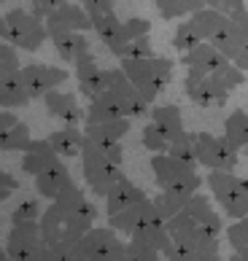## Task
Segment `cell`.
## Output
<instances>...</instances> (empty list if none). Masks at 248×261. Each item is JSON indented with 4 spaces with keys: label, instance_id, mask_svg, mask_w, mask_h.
I'll return each instance as SVG.
<instances>
[{
    "label": "cell",
    "instance_id": "6da1fadb",
    "mask_svg": "<svg viewBox=\"0 0 248 261\" xmlns=\"http://www.w3.org/2000/svg\"><path fill=\"white\" fill-rule=\"evenodd\" d=\"M151 170H154L157 186L165 191H186V194H194L205 183V178L197 172V167L170 156V153H154L151 156Z\"/></svg>",
    "mask_w": 248,
    "mask_h": 261
},
{
    "label": "cell",
    "instance_id": "7a4b0ae2",
    "mask_svg": "<svg viewBox=\"0 0 248 261\" xmlns=\"http://www.w3.org/2000/svg\"><path fill=\"white\" fill-rule=\"evenodd\" d=\"M205 186L211 189V194L218 202V207H221L230 218L248 216V180L237 178L235 172L211 170L205 175Z\"/></svg>",
    "mask_w": 248,
    "mask_h": 261
},
{
    "label": "cell",
    "instance_id": "3957f363",
    "mask_svg": "<svg viewBox=\"0 0 248 261\" xmlns=\"http://www.w3.org/2000/svg\"><path fill=\"white\" fill-rule=\"evenodd\" d=\"M6 27H8V38L6 41L24 51H38L46 43V24L43 19H38L35 14L24 11V8H11L3 14Z\"/></svg>",
    "mask_w": 248,
    "mask_h": 261
},
{
    "label": "cell",
    "instance_id": "277c9868",
    "mask_svg": "<svg viewBox=\"0 0 248 261\" xmlns=\"http://www.w3.org/2000/svg\"><path fill=\"white\" fill-rule=\"evenodd\" d=\"M81 167H84V180L94 197H106L111 183L121 178V167L111 164L106 156L100 153V148L94 146L89 138H84V146H81Z\"/></svg>",
    "mask_w": 248,
    "mask_h": 261
},
{
    "label": "cell",
    "instance_id": "5b68a950",
    "mask_svg": "<svg viewBox=\"0 0 248 261\" xmlns=\"http://www.w3.org/2000/svg\"><path fill=\"white\" fill-rule=\"evenodd\" d=\"M192 135H194V153L200 167L235 172L237 162H240V151L232 148L224 135H211V132H192Z\"/></svg>",
    "mask_w": 248,
    "mask_h": 261
},
{
    "label": "cell",
    "instance_id": "8992f818",
    "mask_svg": "<svg viewBox=\"0 0 248 261\" xmlns=\"http://www.w3.org/2000/svg\"><path fill=\"white\" fill-rule=\"evenodd\" d=\"M157 57V54H154ZM154 57H124L119 60V67L124 70V75L130 79V84L138 89V94L148 105H154L157 94L165 89V84L159 81L157 75V65H154Z\"/></svg>",
    "mask_w": 248,
    "mask_h": 261
},
{
    "label": "cell",
    "instance_id": "52a82bcc",
    "mask_svg": "<svg viewBox=\"0 0 248 261\" xmlns=\"http://www.w3.org/2000/svg\"><path fill=\"white\" fill-rule=\"evenodd\" d=\"M19 73H22V81H24V86H27L30 100L43 97L46 92H52V89H57L60 84L68 81V70H62V67H52V65H43V62L22 65V67H19Z\"/></svg>",
    "mask_w": 248,
    "mask_h": 261
},
{
    "label": "cell",
    "instance_id": "ba28073f",
    "mask_svg": "<svg viewBox=\"0 0 248 261\" xmlns=\"http://www.w3.org/2000/svg\"><path fill=\"white\" fill-rule=\"evenodd\" d=\"M38 226H41L43 245H68V243H79V240H81V234L70 224L68 213H62L60 207L54 205V202L41 213Z\"/></svg>",
    "mask_w": 248,
    "mask_h": 261
},
{
    "label": "cell",
    "instance_id": "9c48e42d",
    "mask_svg": "<svg viewBox=\"0 0 248 261\" xmlns=\"http://www.w3.org/2000/svg\"><path fill=\"white\" fill-rule=\"evenodd\" d=\"M224 62H227V57L208 41L197 43L194 49H189L186 54H181V65H186V84H194L200 79H205L208 73L218 70Z\"/></svg>",
    "mask_w": 248,
    "mask_h": 261
},
{
    "label": "cell",
    "instance_id": "30bf717a",
    "mask_svg": "<svg viewBox=\"0 0 248 261\" xmlns=\"http://www.w3.org/2000/svg\"><path fill=\"white\" fill-rule=\"evenodd\" d=\"M43 245L41 226L38 221H24V224H11L6 234V253L11 261H24L27 256H33L38 248Z\"/></svg>",
    "mask_w": 248,
    "mask_h": 261
},
{
    "label": "cell",
    "instance_id": "8fae6325",
    "mask_svg": "<svg viewBox=\"0 0 248 261\" xmlns=\"http://www.w3.org/2000/svg\"><path fill=\"white\" fill-rule=\"evenodd\" d=\"M43 24H46V35L49 33H60V30H76V33H87L92 30V19L89 14L84 11L81 3H62L60 8H54L43 16Z\"/></svg>",
    "mask_w": 248,
    "mask_h": 261
},
{
    "label": "cell",
    "instance_id": "7c38bea8",
    "mask_svg": "<svg viewBox=\"0 0 248 261\" xmlns=\"http://www.w3.org/2000/svg\"><path fill=\"white\" fill-rule=\"evenodd\" d=\"M151 221H162V218H159V213H157V207H154V202L146 197V199L135 202V205H130L127 210L116 213V216H108V226L116 229L119 234H127V237H130L135 229L151 224Z\"/></svg>",
    "mask_w": 248,
    "mask_h": 261
},
{
    "label": "cell",
    "instance_id": "4fadbf2b",
    "mask_svg": "<svg viewBox=\"0 0 248 261\" xmlns=\"http://www.w3.org/2000/svg\"><path fill=\"white\" fill-rule=\"evenodd\" d=\"M230 86H227L221 79H218L216 73H208L205 79H200L194 84H186V94L189 100H192L194 105H200V108H221V105L230 100Z\"/></svg>",
    "mask_w": 248,
    "mask_h": 261
},
{
    "label": "cell",
    "instance_id": "5bb4252c",
    "mask_svg": "<svg viewBox=\"0 0 248 261\" xmlns=\"http://www.w3.org/2000/svg\"><path fill=\"white\" fill-rule=\"evenodd\" d=\"M108 89L116 94V100L121 105V111L127 119H138V116H143L148 111V102L138 94V89L130 84V79L124 75L121 67H111V86Z\"/></svg>",
    "mask_w": 248,
    "mask_h": 261
},
{
    "label": "cell",
    "instance_id": "9a60e30c",
    "mask_svg": "<svg viewBox=\"0 0 248 261\" xmlns=\"http://www.w3.org/2000/svg\"><path fill=\"white\" fill-rule=\"evenodd\" d=\"M208 43L216 46V49L221 51L227 60H235L237 51H240L243 46L248 43V27H240L237 22H232V19L227 16L224 24L211 35V41H208Z\"/></svg>",
    "mask_w": 248,
    "mask_h": 261
},
{
    "label": "cell",
    "instance_id": "2e32d148",
    "mask_svg": "<svg viewBox=\"0 0 248 261\" xmlns=\"http://www.w3.org/2000/svg\"><path fill=\"white\" fill-rule=\"evenodd\" d=\"M119 243H121L119 231L111 229V226H92L87 234H81V240H79L84 256H87L89 261H100L108 250H113Z\"/></svg>",
    "mask_w": 248,
    "mask_h": 261
},
{
    "label": "cell",
    "instance_id": "e0dca14e",
    "mask_svg": "<svg viewBox=\"0 0 248 261\" xmlns=\"http://www.w3.org/2000/svg\"><path fill=\"white\" fill-rule=\"evenodd\" d=\"M41 100L46 105V113L54 116V119H60V121H65V124H79L84 119V113L79 108V100H76V94H70V92L52 89V92H46Z\"/></svg>",
    "mask_w": 248,
    "mask_h": 261
},
{
    "label": "cell",
    "instance_id": "ac0fdd59",
    "mask_svg": "<svg viewBox=\"0 0 248 261\" xmlns=\"http://www.w3.org/2000/svg\"><path fill=\"white\" fill-rule=\"evenodd\" d=\"M140 199H146L143 189H138L132 180H127L121 175L119 180L111 183V189L106 194V213H108V216H116V213L127 210L130 205H135V202H140Z\"/></svg>",
    "mask_w": 248,
    "mask_h": 261
},
{
    "label": "cell",
    "instance_id": "d6986e66",
    "mask_svg": "<svg viewBox=\"0 0 248 261\" xmlns=\"http://www.w3.org/2000/svg\"><path fill=\"white\" fill-rule=\"evenodd\" d=\"M60 162V156H57V151L52 148L49 140H30V146L24 148V156H22V170L27 172V175H38V172L49 170L54 167V164Z\"/></svg>",
    "mask_w": 248,
    "mask_h": 261
},
{
    "label": "cell",
    "instance_id": "ffe728a7",
    "mask_svg": "<svg viewBox=\"0 0 248 261\" xmlns=\"http://www.w3.org/2000/svg\"><path fill=\"white\" fill-rule=\"evenodd\" d=\"M130 240H135V243L146 245L151 250H157V253H162L165 258L173 253V240H170L167 229H165V221H151V224L135 229L130 234Z\"/></svg>",
    "mask_w": 248,
    "mask_h": 261
},
{
    "label": "cell",
    "instance_id": "44dd1931",
    "mask_svg": "<svg viewBox=\"0 0 248 261\" xmlns=\"http://www.w3.org/2000/svg\"><path fill=\"white\" fill-rule=\"evenodd\" d=\"M124 111L116 100V94L106 89L97 97H92L87 111H84V124H100V121H111V119H121Z\"/></svg>",
    "mask_w": 248,
    "mask_h": 261
},
{
    "label": "cell",
    "instance_id": "7402d4cb",
    "mask_svg": "<svg viewBox=\"0 0 248 261\" xmlns=\"http://www.w3.org/2000/svg\"><path fill=\"white\" fill-rule=\"evenodd\" d=\"M68 183H73L70 170L65 167L62 162H57L54 167H49V170H43V172H38V175H35V191L43 199H54L65 186H68Z\"/></svg>",
    "mask_w": 248,
    "mask_h": 261
},
{
    "label": "cell",
    "instance_id": "603a6c76",
    "mask_svg": "<svg viewBox=\"0 0 248 261\" xmlns=\"http://www.w3.org/2000/svg\"><path fill=\"white\" fill-rule=\"evenodd\" d=\"M30 105V94H27V86L22 81V73L19 70H8L3 79H0V108H24Z\"/></svg>",
    "mask_w": 248,
    "mask_h": 261
},
{
    "label": "cell",
    "instance_id": "cb8c5ba5",
    "mask_svg": "<svg viewBox=\"0 0 248 261\" xmlns=\"http://www.w3.org/2000/svg\"><path fill=\"white\" fill-rule=\"evenodd\" d=\"M49 41L54 43L57 54L62 57L65 62H76V57L92 51L89 49V41L84 38V33H76V30H60V33H49Z\"/></svg>",
    "mask_w": 248,
    "mask_h": 261
},
{
    "label": "cell",
    "instance_id": "d4e9b609",
    "mask_svg": "<svg viewBox=\"0 0 248 261\" xmlns=\"http://www.w3.org/2000/svg\"><path fill=\"white\" fill-rule=\"evenodd\" d=\"M46 140L52 143L57 156L76 159L81 153V146H84V129H79V124H68L65 129H54Z\"/></svg>",
    "mask_w": 248,
    "mask_h": 261
},
{
    "label": "cell",
    "instance_id": "484cf974",
    "mask_svg": "<svg viewBox=\"0 0 248 261\" xmlns=\"http://www.w3.org/2000/svg\"><path fill=\"white\" fill-rule=\"evenodd\" d=\"M130 132V119H111V121H100V124H84V138H89L92 143H116Z\"/></svg>",
    "mask_w": 248,
    "mask_h": 261
},
{
    "label": "cell",
    "instance_id": "4316f807",
    "mask_svg": "<svg viewBox=\"0 0 248 261\" xmlns=\"http://www.w3.org/2000/svg\"><path fill=\"white\" fill-rule=\"evenodd\" d=\"M151 121L167 138V143L184 132V116H181L178 105H157V108H151Z\"/></svg>",
    "mask_w": 248,
    "mask_h": 261
},
{
    "label": "cell",
    "instance_id": "83f0119b",
    "mask_svg": "<svg viewBox=\"0 0 248 261\" xmlns=\"http://www.w3.org/2000/svg\"><path fill=\"white\" fill-rule=\"evenodd\" d=\"M176 253H189V250H218V237H211L203 226H192L184 234L173 237Z\"/></svg>",
    "mask_w": 248,
    "mask_h": 261
},
{
    "label": "cell",
    "instance_id": "f1b7e54d",
    "mask_svg": "<svg viewBox=\"0 0 248 261\" xmlns=\"http://www.w3.org/2000/svg\"><path fill=\"white\" fill-rule=\"evenodd\" d=\"M224 19H227L224 11H218V8H208V6L197 8L194 14H189V22L194 24V30L200 33L203 41H211V35L224 24Z\"/></svg>",
    "mask_w": 248,
    "mask_h": 261
},
{
    "label": "cell",
    "instance_id": "f546056e",
    "mask_svg": "<svg viewBox=\"0 0 248 261\" xmlns=\"http://www.w3.org/2000/svg\"><path fill=\"white\" fill-rule=\"evenodd\" d=\"M148 33H151V22H148V19L132 16V19H127V22H121L119 35H116V41L111 43L108 51H111L113 57H119V51H121L130 41H135V38H140V35H148Z\"/></svg>",
    "mask_w": 248,
    "mask_h": 261
},
{
    "label": "cell",
    "instance_id": "4dcf8cb0",
    "mask_svg": "<svg viewBox=\"0 0 248 261\" xmlns=\"http://www.w3.org/2000/svg\"><path fill=\"white\" fill-rule=\"evenodd\" d=\"M224 138L232 148L240 151L248 143V113L245 111H232L224 121Z\"/></svg>",
    "mask_w": 248,
    "mask_h": 261
},
{
    "label": "cell",
    "instance_id": "1f68e13d",
    "mask_svg": "<svg viewBox=\"0 0 248 261\" xmlns=\"http://www.w3.org/2000/svg\"><path fill=\"white\" fill-rule=\"evenodd\" d=\"M189 197H192V194H186V191H165V189H159V194L151 199V202H154L159 218L167 221V218H173L176 213L184 210V205H186Z\"/></svg>",
    "mask_w": 248,
    "mask_h": 261
},
{
    "label": "cell",
    "instance_id": "d6a6232c",
    "mask_svg": "<svg viewBox=\"0 0 248 261\" xmlns=\"http://www.w3.org/2000/svg\"><path fill=\"white\" fill-rule=\"evenodd\" d=\"M165 153H170V156H176V159L186 162V164H192V167H200V164H197V153H194V135L186 132V129L181 132L178 138H173L167 143Z\"/></svg>",
    "mask_w": 248,
    "mask_h": 261
},
{
    "label": "cell",
    "instance_id": "836d02e7",
    "mask_svg": "<svg viewBox=\"0 0 248 261\" xmlns=\"http://www.w3.org/2000/svg\"><path fill=\"white\" fill-rule=\"evenodd\" d=\"M154 3L162 19H184L189 14H194L197 8H203L200 0H154Z\"/></svg>",
    "mask_w": 248,
    "mask_h": 261
},
{
    "label": "cell",
    "instance_id": "e575fe53",
    "mask_svg": "<svg viewBox=\"0 0 248 261\" xmlns=\"http://www.w3.org/2000/svg\"><path fill=\"white\" fill-rule=\"evenodd\" d=\"M89 19H92V30L97 33V38H100V41L111 49V43L116 41L119 27H121L116 11H111V14H100V16H89Z\"/></svg>",
    "mask_w": 248,
    "mask_h": 261
},
{
    "label": "cell",
    "instance_id": "d590c367",
    "mask_svg": "<svg viewBox=\"0 0 248 261\" xmlns=\"http://www.w3.org/2000/svg\"><path fill=\"white\" fill-rule=\"evenodd\" d=\"M33 135H30V127L24 121H19L16 127H11L8 132L0 135V151H24L30 146Z\"/></svg>",
    "mask_w": 248,
    "mask_h": 261
},
{
    "label": "cell",
    "instance_id": "8d00e7d4",
    "mask_svg": "<svg viewBox=\"0 0 248 261\" xmlns=\"http://www.w3.org/2000/svg\"><path fill=\"white\" fill-rule=\"evenodd\" d=\"M197 43H203V38H200V33L194 30V24L189 22H181L178 27H176V33H173V49L178 51V54H186L189 49H194Z\"/></svg>",
    "mask_w": 248,
    "mask_h": 261
},
{
    "label": "cell",
    "instance_id": "74e56055",
    "mask_svg": "<svg viewBox=\"0 0 248 261\" xmlns=\"http://www.w3.org/2000/svg\"><path fill=\"white\" fill-rule=\"evenodd\" d=\"M181 213H184V216H189V218H192L194 224L200 226V224H203V221L213 213L211 197H208V194H197V191H194V194L186 199V205H184V210H181Z\"/></svg>",
    "mask_w": 248,
    "mask_h": 261
},
{
    "label": "cell",
    "instance_id": "f35d334b",
    "mask_svg": "<svg viewBox=\"0 0 248 261\" xmlns=\"http://www.w3.org/2000/svg\"><path fill=\"white\" fill-rule=\"evenodd\" d=\"M43 261H89V258L84 256L79 243H68V245H46Z\"/></svg>",
    "mask_w": 248,
    "mask_h": 261
},
{
    "label": "cell",
    "instance_id": "ab89813d",
    "mask_svg": "<svg viewBox=\"0 0 248 261\" xmlns=\"http://www.w3.org/2000/svg\"><path fill=\"white\" fill-rule=\"evenodd\" d=\"M140 143H143V148H146V151H154V153H165V151H167V138L157 129V124H154V121L143 127V132H140Z\"/></svg>",
    "mask_w": 248,
    "mask_h": 261
},
{
    "label": "cell",
    "instance_id": "60d3db41",
    "mask_svg": "<svg viewBox=\"0 0 248 261\" xmlns=\"http://www.w3.org/2000/svg\"><path fill=\"white\" fill-rule=\"evenodd\" d=\"M121 261H165V256L157 253V250H151V248H146V245H140V243H135V240H127Z\"/></svg>",
    "mask_w": 248,
    "mask_h": 261
},
{
    "label": "cell",
    "instance_id": "b9f144b4",
    "mask_svg": "<svg viewBox=\"0 0 248 261\" xmlns=\"http://www.w3.org/2000/svg\"><path fill=\"white\" fill-rule=\"evenodd\" d=\"M41 202L38 199H24L11 210V224H24V221H38L41 218Z\"/></svg>",
    "mask_w": 248,
    "mask_h": 261
},
{
    "label": "cell",
    "instance_id": "7bdbcfd3",
    "mask_svg": "<svg viewBox=\"0 0 248 261\" xmlns=\"http://www.w3.org/2000/svg\"><path fill=\"white\" fill-rule=\"evenodd\" d=\"M227 243H230L235 250L248 248V216L235 218V224L227 226Z\"/></svg>",
    "mask_w": 248,
    "mask_h": 261
},
{
    "label": "cell",
    "instance_id": "ee69618b",
    "mask_svg": "<svg viewBox=\"0 0 248 261\" xmlns=\"http://www.w3.org/2000/svg\"><path fill=\"white\" fill-rule=\"evenodd\" d=\"M124 57H154L151 38H148V35H140V38H135V41H130V43L119 51V60H124Z\"/></svg>",
    "mask_w": 248,
    "mask_h": 261
},
{
    "label": "cell",
    "instance_id": "f6af8a7d",
    "mask_svg": "<svg viewBox=\"0 0 248 261\" xmlns=\"http://www.w3.org/2000/svg\"><path fill=\"white\" fill-rule=\"evenodd\" d=\"M165 261H221V250H189V253H170Z\"/></svg>",
    "mask_w": 248,
    "mask_h": 261
},
{
    "label": "cell",
    "instance_id": "bcb514c9",
    "mask_svg": "<svg viewBox=\"0 0 248 261\" xmlns=\"http://www.w3.org/2000/svg\"><path fill=\"white\" fill-rule=\"evenodd\" d=\"M94 146L100 148V153L111 164H116V167H121V164H124V146H121V140H116V143H94Z\"/></svg>",
    "mask_w": 248,
    "mask_h": 261
},
{
    "label": "cell",
    "instance_id": "7dc6e473",
    "mask_svg": "<svg viewBox=\"0 0 248 261\" xmlns=\"http://www.w3.org/2000/svg\"><path fill=\"white\" fill-rule=\"evenodd\" d=\"M84 6V11L89 16H100V14H111L113 11V0H79Z\"/></svg>",
    "mask_w": 248,
    "mask_h": 261
},
{
    "label": "cell",
    "instance_id": "c3c4849f",
    "mask_svg": "<svg viewBox=\"0 0 248 261\" xmlns=\"http://www.w3.org/2000/svg\"><path fill=\"white\" fill-rule=\"evenodd\" d=\"M200 226H203L211 237H221V231H224V221H221V216H218V213H211V216H208Z\"/></svg>",
    "mask_w": 248,
    "mask_h": 261
},
{
    "label": "cell",
    "instance_id": "681fc988",
    "mask_svg": "<svg viewBox=\"0 0 248 261\" xmlns=\"http://www.w3.org/2000/svg\"><path fill=\"white\" fill-rule=\"evenodd\" d=\"M16 124H19V116H16L11 108H3V111H0V135L8 132L11 127H16Z\"/></svg>",
    "mask_w": 248,
    "mask_h": 261
},
{
    "label": "cell",
    "instance_id": "f907efd6",
    "mask_svg": "<svg viewBox=\"0 0 248 261\" xmlns=\"http://www.w3.org/2000/svg\"><path fill=\"white\" fill-rule=\"evenodd\" d=\"M0 189H11V191H16V189H19V180L11 175V172H3V170H0Z\"/></svg>",
    "mask_w": 248,
    "mask_h": 261
},
{
    "label": "cell",
    "instance_id": "816d5d0a",
    "mask_svg": "<svg viewBox=\"0 0 248 261\" xmlns=\"http://www.w3.org/2000/svg\"><path fill=\"white\" fill-rule=\"evenodd\" d=\"M232 62H235L237 67H240V70H243V73H248V43L243 46V49H240V51H237V57H235V60H232Z\"/></svg>",
    "mask_w": 248,
    "mask_h": 261
},
{
    "label": "cell",
    "instance_id": "f5cc1de1",
    "mask_svg": "<svg viewBox=\"0 0 248 261\" xmlns=\"http://www.w3.org/2000/svg\"><path fill=\"white\" fill-rule=\"evenodd\" d=\"M237 8H245V0H221V11L224 14L237 11Z\"/></svg>",
    "mask_w": 248,
    "mask_h": 261
},
{
    "label": "cell",
    "instance_id": "db71d44e",
    "mask_svg": "<svg viewBox=\"0 0 248 261\" xmlns=\"http://www.w3.org/2000/svg\"><path fill=\"white\" fill-rule=\"evenodd\" d=\"M38 3L43 6V11L49 14V11H54V8H60L62 3H68V0H38Z\"/></svg>",
    "mask_w": 248,
    "mask_h": 261
},
{
    "label": "cell",
    "instance_id": "11a10c76",
    "mask_svg": "<svg viewBox=\"0 0 248 261\" xmlns=\"http://www.w3.org/2000/svg\"><path fill=\"white\" fill-rule=\"evenodd\" d=\"M8 38V27H6V19H3V14H0V41H6Z\"/></svg>",
    "mask_w": 248,
    "mask_h": 261
},
{
    "label": "cell",
    "instance_id": "9f6ffc18",
    "mask_svg": "<svg viewBox=\"0 0 248 261\" xmlns=\"http://www.w3.org/2000/svg\"><path fill=\"white\" fill-rule=\"evenodd\" d=\"M8 197H11V189H0V202L8 199Z\"/></svg>",
    "mask_w": 248,
    "mask_h": 261
},
{
    "label": "cell",
    "instance_id": "6f0895ef",
    "mask_svg": "<svg viewBox=\"0 0 248 261\" xmlns=\"http://www.w3.org/2000/svg\"><path fill=\"white\" fill-rule=\"evenodd\" d=\"M8 70H11V67H8V65H6V62H0V79H3V75H6V73H8Z\"/></svg>",
    "mask_w": 248,
    "mask_h": 261
},
{
    "label": "cell",
    "instance_id": "680465c9",
    "mask_svg": "<svg viewBox=\"0 0 248 261\" xmlns=\"http://www.w3.org/2000/svg\"><path fill=\"white\" fill-rule=\"evenodd\" d=\"M0 261H11V258H8V253H6V248H3V245H0Z\"/></svg>",
    "mask_w": 248,
    "mask_h": 261
},
{
    "label": "cell",
    "instance_id": "91938a15",
    "mask_svg": "<svg viewBox=\"0 0 248 261\" xmlns=\"http://www.w3.org/2000/svg\"><path fill=\"white\" fill-rule=\"evenodd\" d=\"M235 253H240V256H243V261H248V248H243V250H235Z\"/></svg>",
    "mask_w": 248,
    "mask_h": 261
},
{
    "label": "cell",
    "instance_id": "94428289",
    "mask_svg": "<svg viewBox=\"0 0 248 261\" xmlns=\"http://www.w3.org/2000/svg\"><path fill=\"white\" fill-rule=\"evenodd\" d=\"M227 261H243V256H240V253H235V256H230Z\"/></svg>",
    "mask_w": 248,
    "mask_h": 261
},
{
    "label": "cell",
    "instance_id": "6125c7cd",
    "mask_svg": "<svg viewBox=\"0 0 248 261\" xmlns=\"http://www.w3.org/2000/svg\"><path fill=\"white\" fill-rule=\"evenodd\" d=\"M240 153H245V156H248V143H245V146L240 148Z\"/></svg>",
    "mask_w": 248,
    "mask_h": 261
},
{
    "label": "cell",
    "instance_id": "be15d7a7",
    "mask_svg": "<svg viewBox=\"0 0 248 261\" xmlns=\"http://www.w3.org/2000/svg\"><path fill=\"white\" fill-rule=\"evenodd\" d=\"M0 3H3V0H0Z\"/></svg>",
    "mask_w": 248,
    "mask_h": 261
}]
</instances>
